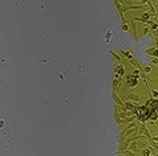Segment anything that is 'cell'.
Masks as SVG:
<instances>
[{
  "instance_id": "obj_1",
  "label": "cell",
  "mask_w": 158,
  "mask_h": 156,
  "mask_svg": "<svg viewBox=\"0 0 158 156\" xmlns=\"http://www.w3.org/2000/svg\"><path fill=\"white\" fill-rule=\"evenodd\" d=\"M149 53H151L153 56H155V57H158V50H155V49H150V50H147Z\"/></svg>"
},
{
  "instance_id": "obj_2",
  "label": "cell",
  "mask_w": 158,
  "mask_h": 156,
  "mask_svg": "<svg viewBox=\"0 0 158 156\" xmlns=\"http://www.w3.org/2000/svg\"><path fill=\"white\" fill-rule=\"evenodd\" d=\"M153 97H155V98H158V91H153Z\"/></svg>"
},
{
  "instance_id": "obj_3",
  "label": "cell",
  "mask_w": 158,
  "mask_h": 156,
  "mask_svg": "<svg viewBox=\"0 0 158 156\" xmlns=\"http://www.w3.org/2000/svg\"><path fill=\"white\" fill-rule=\"evenodd\" d=\"M153 64H158V58H154V60H153Z\"/></svg>"
}]
</instances>
